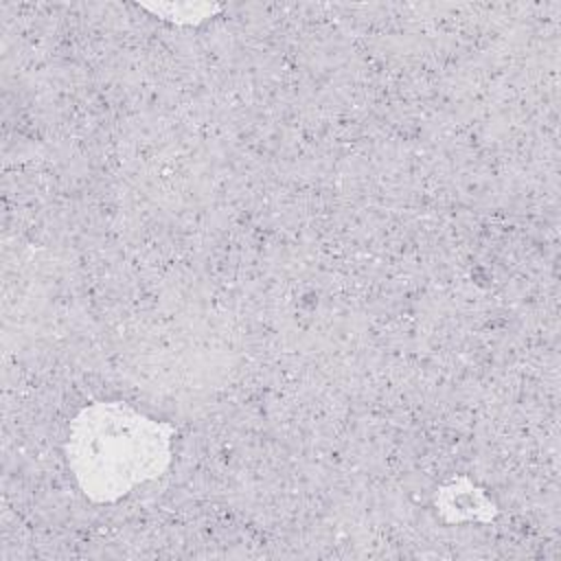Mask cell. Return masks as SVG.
Here are the masks:
<instances>
[{"mask_svg": "<svg viewBox=\"0 0 561 561\" xmlns=\"http://www.w3.org/2000/svg\"><path fill=\"white\" fill-rule=\"evenodd\" d=\"M169 458V434L160 423L125 408L94 405L72 425L70 465L94 500H116L160 473Z\"/></svg>", "mask_w": 561, "mask_h": 561, "instance_id": "obj_1", "label": "cell"}]
</instances>
